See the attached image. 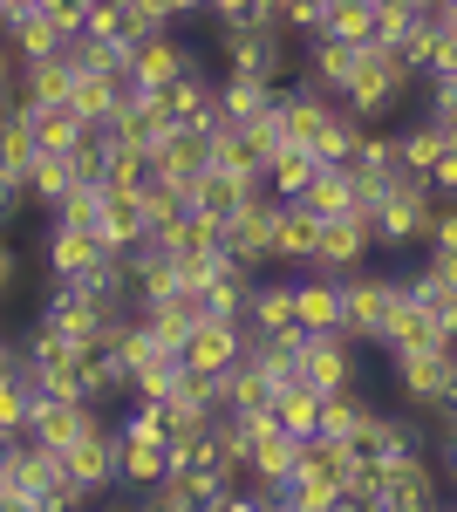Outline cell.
Listing matches in <instances>:
<instances>
[{"mask_svg": "<svg viewBox=\"0 0 457 512\" xmlns=\"http://www.w3.org/2000/svg\"><path fill=\"white\" fill-rule=\"evenodd\" d=\"M205 55H219V76H246V82H294V35H280V28H212V48Z\"/></svg>", "mask_w": 457, "mask_h": 512, "instance_id": "1", "label": "cell"}, {"mask_svg": "<svg viewBox=\"0 0 457 512\" xmlns=\"http://www.w3.org/2000/svg\"><path fill=\"white\" fill-rule=\"evenodd\" d=\"M437 205H444V198H430V185H423V178H396V185L369 205L376 253H417L423 233H430V219H437Z\"/></svg>", "mask_w": 457, "mask_h": 512, "instance_id": "2", "label": "cell"}, {"mask_svg": "<svg viewBox=\"0 0 457 512\" xmlns=\"http://www.w3.org/2000/svg\"><path fill=\"white\" fill-rule=\"evenodd\" d=\"M403 308V274H376V267H355L342 274V328L355 349H376V335L389 328V315Z\"/></svg>", "mask_w": 457, "mask_h": 512, "instance_id": "3", "label": "cell"}, {"mask_svg": "<svg viewBox=\"0 0 457 512\" xmlns=\"http://www.w3.org/2000/svg\"><path fill=\"white\" fill-rule=\"evenodd\" d=\"M389 383H396V403H403V410H417V417L457 410V362H451V349L389 355Z\"/></svg>", "mask_w": 457, "mask_h": 512, "instance_id": "4", "label": "cell"}, {"mask_svg": "<svg viewBox=\"0 0 457 512\" xmlns=\"http://www.w3.org/2000/svg\"><path fill=\"white\" fill-rule=\"evenodd\" d=\"M123 69L137 76V89H164L178 76H205V48L185 41V28H157V35L123 48Z\"/></svg>", "mask_w": 457, "mask_h": 512, "instance_id": "5", "label": "cell"}, {"mask_svg": "<svg viewBox=\"0 0 457 512\" xmlns=\"http://www.w3.org/2000/svg\"><path fill=\"white\" fill-rule=\"evenodd\" d=\"M294 383H307L314 396L348 390V383H362V349L348 335H307L294 355Z\"/></svg>", "mask_w": 457, "mask_h": 512, "instance_id": "6", "label": "cell"}, {"mask_svg": "<svg viewBox=\"0 0 457 512\" xmlns=\"http://www.w3.org/2000/svg\"><path fill=\"white\" fill-rule=\"evenodd\" d=\"M321 274H355V267H376V233H369V212H342V219H321L314 233V260Z\"/></svg>", "mask_w": 457, "mask_h": 512, "instance_id": "7", "label": "cell"}, {"mask_svg": "<svg viewBox=\"0 0 457 512\" xmlns=\"http://www.w3.org/2000/svg\"><path fill=\"white\" fill-rule=\"evenodd\" d=\"M314 233L321 219L307 212L301 198H273V233H267V274H301L314 260Z\"/></svg>", "mask_w": 457, "mask_h": 512, "instance_id": "8", "label": "cell"}, {"mask_svg": "<svg viewBox=\"0 0 457 512\" xmlns=\"http://www.w3.org/2000/svg\"><path fill=\"white\" fill-rule=\"evenodd\" d=\"M444 506V472L430 458H396L382 465V492H376V512H430Z\"/></svg>", "mask_w": 457, "mask_h": 512, "instance_id": "9", "label": "cell"}, {"mask_svg": "<svg viewBox=\"0 0 457 512\" xmlns=\"http://www.w3.org/2000/svg\"><path fill=\"white\" fill-rule=\"evenodd\" d=\"M96 424H110L96 403H82V396H41L35 410H28V431L21 437H35L41 451H69L82 431H96Z\"/></svg>", "mask_w": 457, "mask_h": 512, "instance_id": "10", "label": "cell"}, {"mask_svg": "<svg viewBox=\"0 0 457 512\" xmlns=\"http://www.w3.org/2000/svg\"><path fill=\"white\" fill-rule=\"evenodd\" d=\"M267 233H273V198L253 192L232 219H219V253L239 260V267H253V274H267Z\"/></svg>", "mask_w": 457, "mask_h": 512, "instance_id": "11", "label": "cell"}, {"mask_svg": "<svg viewBox=\"0 0 457 512\" xmlns=\"http://www.w3.org/2000/svg\"><path fill=\"white\" fill-rule=\"evenodd\" d=\"M239 355H246L239 321H191L185 342H178V369H191V376H226Z\"/></svg>", "mask_w": 457, "mask_h": 512, "instance_id": "12", "label": "cell"}, {"mask_svg": "<svg viewBox=\"0 0 457 512\" xmlns=\"http://www.w3.org/2000/svg\"><path fill=\"white\" fill-rule=\"evenodd\" d=\"M403 301L430 321H457V260L444 253H423V267L403 274Z\"/></svg>", "mask_w": 457, "mask_h": 512, "instance_id": "13", "label": "cell"}, {"mask_svg": "<svg viewBox=\"0 0 457 512\" xmlns=\"http://www.w3.org/2000/svg\"><path fill=\"white\" fill-rule=\"evenodd\" d=\"M294 328H307V335L342 328V274H321V267L294 274Z\"/></svg>", "mask_w": 457, "mask_h": 512, "instance_id": "14", "label": "cell"}, {"mask_svg": "<svg viewBox=\"0 0 457 512\" xmlns=\"http://www.w3.org/2000/svg\"><path fill=\"white\" fill-rule=\"evenodd\" d=\"M328 110H335V96H321L314 82H280L273 89V123H280V137L287 144H314V130L328 123Z\"/></svg>", "mask_w": 457, "mask_h": 512, "instance_id": "15", "label": "cell"}, {"mask_svg": "<svg viewBox=\"0 0 457 512\" xmlns=\"http://www.w3.org/2000/svg\"><path fill=\"white\" fill-rule=\"evenodd\" d=\"M62 458V472L76 478L82 492H110L116 485V424H96V431H82L69 451H55Z\"/></svg>", "mask_w": 457, "mask_h": 512, "instance_id": "16", "label": "cell"}, {"mask_svg": "<svg viewBox=\"0 0 457 512\" xmlns=\"http://www.w3.org/2000/svg\"><path fill=\"white\" fill-rule=\"evenodd\" d=\"M253 192H267V185H260V178H239V171H219V164H205V171L191 178L185 205L198 212V219H232Z\"/></svg>", "mask_w": 457, "mask_h": 512, "instance_id": "17", "label": "cell"}, {"mask_svg": "<svg viewBox=\"0 0 457 512\" xmlns=\"http://www.w3.org/2000/svg\"><path fill=\"white\" fill-rule=\"evenodd\" d=\"M41 260H48V280H69V287H76L82 274H96L103 246H96L89 233H76V226H48V239H41Z\"/></svg>", "mask_w": 457, "mask_h": 512, "instance_id": "18", "label": "cell"}, {"mask_svg": "<svg viewBox=\"0 0 457 512\" xmlns=\"http://www.w3.org/2000/svg\"><path fill=\"white\" fill-rule=\"evenodd\" d=\"M164 472H171L164 437H116V485L123 492H151Z\"/></svg>", "mask_w": 457, "mask_h": 512, "instance_id": "19", "label": "cell"}, {"mask_svg": "<svg viewBox=\"0 0 457 512\" xmlns=\"http://www.w3.org/2000/svg\"><path fill=\"white\" fill-rule=\"evenodd\" d=\"M212 103H219V130H239V123L273 110V89L267 82H246V76H212Z\"/></svg>", "mask_w": 457, "mask_h": 512, "instance_id": "20", "label": "cell"}, {"mask_svg": "<svg viewBox=\"0 0 457 512\" xmlns=\"http://www.w3.org/2000/svg\"><path fill=\"white\" fill-rule=\"evenodd\" d=\"M76 185L82 178H76V164H69V151H41V158L28 164V205H41V212H55Z\"/></svg>", "mask_w": 457, "mask_h": 512, "instance_id": "21", "label": "cell"}, {"mask_svg": "<svg viewBox=\"0 0 457 512\" xmlns=\"http://www.w3.org/2000/svg\"><path fill=\"white\" fill-rule=\"evenodd\" d=\"M314 171H321V158H314L307 144H280V151H273V164L260 171V185H267V198H301Z\"/></svg>", "mask_w": 457, "mask_h": 512, "instance_id": "22", "label": "cell"}, {"mask_svg": "<svg viewBox=\"0 0 457 512\" xmlns=\"http://www.w3.org/2000/svg\"><path fill=\"white\" fill-rule=\"evenodd\" d=\"M28 130H35V151H76L89 123L69 103H28Z\"/></svg>", "mask_w": 457, "mask_h": 512, "instance_id": "23", "label": "cell"}, {"mask_svg": "<svg viewBox=\"0 0 457 512\" xmlns=\"http://www.w3.org/2000/svg\"><path fill=\"white\" fill-rule=\"evenodd\" d=\"M89 239L103 246V253H130L137 239H144V219H137V198H103V212H96V226Z\"/></svg>", "mask_w": 457, "mask_h": 512, "instance_id": "24", "label": "cell"}, {"mask_svg": "<svg viewBox=\"0 0 457 512\" xmlns=\"http://www.w3.org/2000/svg\"><path fill=\"white\" fill-rule=\"evenodd\" d=\"M369 14H376V0H321V14H314V35L362 48V41H369Z\"/></svg>", "mask_w": 457, "mask_h": 512, "instance_id": "25", "label": "cell"}, {"mask_svg": "<svg viewBox=\"0 0 457 512\" xmlns=\"http://www.w3.org/2000/svg\"><path fill=\"white\" fill-rule=\"evenodd\" d=\"M0 41H7V48H14L21 62H41V55H55V48H62V35H55V28L41 21L35 7H21V14H7V21H0Z\"/></svg>", "mask_w": 457, "mask_h": 512, "instance_id": "26", "label": "cell"}, {"mask_svg": "<svg viewBox=\"0 0 457 512\" xmlns=\"http://www.w3.org/2000/svg\"><path fill=\"white\" fill-rule=\"evenodd\" d=\"M157 246L164 253H178V260H198V253H219V219H198V212H178L164 233H157Z\"/></svg>", "mask_w": 457, "mask_h": 512, "instance_id": "27", "label": "cell"}, {"mask_svg": "<svg viewBox=\"0 0 457 512\" xmlns=\"http://www.w3.org/2000/svg\"><path fill=\"white\" fill-rule=\"evenodd\" d=\"M369 410H376V403L362 396V383H348V390H328V396H321V417H314V431H321V437H335V444H342V437L355 431V424H362Z\"/></svg>", "mask_w": 457, "mask_h": 512, "instance_id": "28", "label": "cell"}, {"mask_svg": "<svg viewBox=\"0 0 457 512\" xmlns=\"http://www.w3.org/2000/svg\"><path fill=\"white\" fill-rule=\"evenodd\" d=\"M69 62H62V48L55 55H41V62H21V96L28 103H69Z\"/></svg>", "mask_w": 457, "mask_h": 512, "instance_id": "29", "label": "cell"}, {"mask_svg": "<svg viewBox=\"0 0 457 512\" xmlns=\"http://www.w3.org/2000/svg\"><path fill=\"white\" fill-rule=\"evenodd\" d=\"M301 205L314 212V219H342V212H355V198H348V171H342V164H321V171L307 178Z\"/></svg>", "mask_w": 457, "mask_h": 512, "instance_id": "30", "label": "cell"}, {"mask_svg": "<svg viewBox=\"0 0 457 512\" xmlns=\"http://www.w3.org/2000/svg\"><path fill=\"white\" fill-rule=\"evenodd\" d=\"M355 144H362V123L348 117L342 96H335V110H328V123L314 130V144H307V151H314L321 164H348V158H355Z\"/></svg>", "mask_w": 457, "mask_h": 512, "instance_id": "31", "label": "cell"}, {"mask_svg": "<svg viewBox=\"0 0 457 512\" xmlns=\"http://www.w3.org/2000/svg\"><path fill=\"white\" fill-rule=\"evenodd\" d=\"M273 424H280V431H294V437H307L314 431V417H321V396L307 390V383H294V376H287V383H280V390H273Z\"/></svg>", "mask_w": 457, "mask_h": 512, "instance_id": "32", "label": "cell"}, {"mask_svg": "<svg viewBox=\"0 0 457 512\" xmlns=\"http://www.w3.org/2000/svg\"><path fill=\"white\" fill-rule=\"evenodd\" d=\"M96 212H103V192H96V185H76V192L48 212V226H76V233H89V226H96Z\"/></svg>", "mask_w": 457, "mask_h": 512, "instance_id": "33", "label": "cell"}, {"mask_svg": "<svg viewBox=\"0 0 457 512\" xmlns=\"http://www.w3.org/2000/svg\"><path fill=\"white\" fill-rule=\"evenodd\" d=\"M35 14L69 41V35H82V21H89V0H35Z\"/></svg>", "mask_w": 457, "mask_h": 512, "instance_id": "34", "label": "cell"}, {"mask_svg": "<svg viewBox=\"0 0 457 512\" xmlns=\"http://www.w3.org/2000/svg\"><path fill=\"white\" fill-rule=\"evenodd\" d=\"M21 287V246H14V233H0V301Z\"/></svg>", "mask_w": 457, "mask_h": 512, "instance_id": "35", "label": "cell"}, {"mask_svg": "<svg viewBox=\"0 0 457 512\" xmlns=\"http://www.w3.org/2000/svg\"><path fill=\"white\" fill-rule=\"evenodd\" d=\"M212 512H273V506H267V492H253V485H232V492H226V499H219Z\"/></svg>", "mask_w": 457, "mask_h": 512, "instance_id": "36", "label": "cell"}, {"mask_svg": "<svg viewBox=\"0 0 457 512\" xmlns=\"http://www.w3.org/2000/svg\"><path fill=\"white\" fill-rule=\"evenodd\" d=\"M328 512H369V506H362V499H335Z\"/></svg>", "mask_w": 457, "mask_h": 512, "instance_id": "37", "label": "cell"}, {"mask_svg": "<svg viewBox=\"0 0 457 512\" xmlns=\"http://www.w3.org/2000/svg\"><path fill=\"white\" fill-rule=\"evenodd\" d=\"M0 21H7V0H0Z\"/></svg>", "mask_w": 457, "mask_h": 512, "instance_id": "38", "label": "cell"}, {"mask_svg": "<svg viewBox=\"0 0 457 512\" xmlns=\"http://www.w3.org/2000/svg\"><path fill=\"white\" fill-rule=\"evenodd\" d=\"M273 512H280V506H273Z\"/></svg>", "mask_w": 457, "mask_h": 512, "instance_id": "39", "label": "cell"}]
</instances>
